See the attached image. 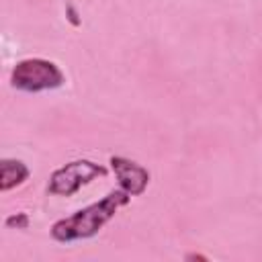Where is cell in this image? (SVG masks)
<instances>
[{
    "label": "cell",
    "instance_id": "cell-1",
    "mask_svg": "<svg viewBox=\"0 0 262 262\" xmlns=\"http://www.w3.org/2000/svg\"><path fill=\"white\" fill-rule=\"evenodd\" d=\"M129 201H131V194L127 190H123V188L111 190L98 203H92V205L76 211L74 215L55 221L51 225V237L55 242H61V244L92 237L94 233L100 231V227L106 221H111L115 217L119 207H125Z\"/></svg>",
    "mask_w": 262,
    "mask_h": 262
},
{
    "label": "cell",
    "instance_id": "cell-2",
    "mask_svg": "<svg viewBox=\"0 0 262 262\" xmlns=\"http://www.w3.org/2000/svg\"><path fill=\"white\" fill-rule=\"evenodd\" d=\"M66 82L63 72L49 59L43 57H27L16 61L10 74V84L16 90L25 92H41L59 88Z\"/></svg>",
    "mask_w": 262,
    "mask_h": 262
},
{
    "label": "cell",
    "instance_id": "cell-3",
    "mask_svg": "<svg viewBox=\"0 0 262 262\" xmlns=\"http://www.w3.org/2000/svg\"><path fill=\"white\" fill-rule=\"evenodd\" d=\"M106 174V168L90 162V160H74L68 162L66 166L57 168L47 184V190L51 194H61V196H72L76 194L84 184H90L96 178H102Z\"/></svg>",
    "mask_w": 262,
    "mask_h": 262
},
{
    "label": "cell",
    "instance_id": "cell-4",
    "mask_svg": "<svg viewBox=\"0 0 262 262\" xmlns=\"http://www.w3.org/2000/svg\"><path fill=\"white\" fill-rule=\"evenodd\" d=\"M108 162H111V168H113L121 188L127 190L131 196H137V194H141L147 188L149 172L143 166H139L137 162L127 160L123 156H113Z\"/></svg>",
    "mask_w": 262,
    "mask_h": 262
},
{
    "label": "cell",
    "instance_id": "cell-5",
    "mask_svg": "<svg viewBox=\"0 0 262 262\" xmlns=\"http://www.w3.org/2000/svg\"><path fill=\"white\" fill-rule=\"evenodd\" d=\"M29 178V168L20 160H2L0 162V190L6 192Z\"/></svg>",
    "mask_w": 262,
    "mask_h": 262
},
{
    "label": "cell",
    "instance_id": "cell-6",
    "mask_svg": "<svg viewBox=\"0 0 262 262\" xmlns=\"http://www.w3.org/2000/svg\"><path fill=\"white\" fill-rule=\"evenodd\" d=\"M6 227H12V229H27L29 227V217L27 213H14L10 217H6Z\"/></svg>",
    "mask_w": 262,
    "mask_h": 262
},
{
    "label": "cell",
    "instance_id": "cell-7",
    "mask_svg": "<svg viewBox=\"0 0 262 262\" xmlns=\"http://www.w3.org/2000/svg\"><path fill=\"white\" fill-rule=\"evenodd\" d=\"M68 12H70V20H72V25H78L80 20L76 18V12H74V8H72V6H68Z\"/></svg>",
    "mask_w": 262,
    "mask_h": 262
},
{
    "label": "cell",
    "instance_id": "cell-8",
    "mask_svg": "<svg viewBox=\"0 0 262 262\" xmlns=\"http://www.w3.org/2000/svg\"><path fill=\"white\" fill-rule=\"evenodd\" d=\"M186 260H207V256H201V254H188Z\"/></svg>",
    "mask_w": 262,
    "mask_h": 262
}]
</instances>
